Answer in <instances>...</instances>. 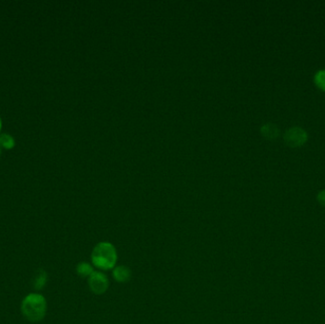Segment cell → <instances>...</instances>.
I'll return each instance as SVG.
<instances>
[{"mask_svg":"<svg viewBox=\"0 0 325 324\" xmlns=\"http://www.w3.org/2000/svg\"><path fill=\"white\" fill-rule=\"evenodd\" d=\"M118 255L114 245L108 242L97 243L92 252V264L100 270H110L116 266Z\"/></svg>","mask_w":325,"mask_h":324,"instance_id":"cell-1","label":"cell"},{"mask_svg":"<svg viewBox=\"0 0 325 324\" xmlns=\"http://www.w3.org/2000/svg\"><path fill=\"white\" fill-rule=\"evenodd\" d=\"M47 311V302L42 295H28L21 304V312L31 323H37L43 320Z\"/></svg>","mask_w":325,"mask_h":324,"instance_id":"cell-2","label":"cell"},{"mask_svg":"<svg viewBox=\"0 0 325 324\" xmlns=\"http://www.w3.org/2000/svg\"><path fill=\"white\" fill-rule=\"evenodd\" d=\"M89 286L93 294H104L110 287V281L105 274L94 271L89 278Z\"/></svg>","mask_w":325,"mask_h":324,"instance_id":"cell-3","label":"cell"},{"mask_svg":"<svg viewBox=\"0 0 325 324\" xmlns=\"http://www.w3.org/2000/svg\"><path fill=\"white\" fill-rule=\"evenodd\" d=\"M285 141L290 147H301L307 141V133L302 128H291L285 132Z\"/></svg>","mask_w":325,"mask_h":324,"instance_id":"cell-4","label":"cell"},{"mask_svg":"<svg viewBox=\"0 0 325 324\" xmlns=\"http://www.w3.org/2000/svg\"><path fill=\"white\" fill-rule=\"evenodd\" d=\"M112 276L118 283H128L132 279V270L126 265H118L113 268Z\"/></svg>","mask_w":325,"mask_h":324,"instance_id":"cell-5","label":"cell"},{"mask_svg":"<svg viewBox=\"0 0 325 324\" xmlns=\"http://www.w3.org/2000/svg\"><path fill=\"white\" fill-rule=\"evenodd\" d=\"M76 272L81 278H90V276L94 272V270L93 267L89 263L81 262L76 266Z\"/></svg>","mask_w":325,"mask_h":324,"instance_id":"cell-6","label":"cell"},{"mask_svg":"<svg viewBox=\"0 0 325 324\" xmlns=\"http://www.w3.org/2000/svg\"><path fill=\"white\" fill-rule=\"evenodd\" d=\"M262 133L264 137L269 139H275L279 135V129L274 124H266L262 128Z\"/></svg>","mask_w":325,"mask_h":324,"instance_id":"cell-7","label":"cell"},{"mask_svg":"<svg viewBox=\"0 0 325 324\" xmlns=\"http://www.w3.org/2000/svg\"><path fill=\"white\" fill-rule=\"evenodd\" d=\"M15 141L13 137L8 133H1L0 134V146L6 150H10L14 147Z\"/></svg>","mask_w":325,"mask_h":324,"instance_id":"cell-8","label":"cell"},{"mask_svg":"<svg viewBox=\"0 0 325 324\" xmlns=\"http://www.w3.org/2000/svg\"><path fill=\"white\" fill-rule=\"evenodd\" d=\"M315 83L319 88L325 91V70L319 71L316 73Z\"/></svg>","mask_w":325,"mask_h":324,"instance_id":"cell-9","label":"cell"},{"mask_svg":"<svg viewBox=\"0 0 325 324\" xmlns=\"http://www.w3.org/2000/svg\"><path fill=\"white\" fill-rule=\"evenodd\" d=\"M46 282H47V274L44 271H41L37 278L35 279L34 286L36 289H41L46 284Z\"/></svg>","mask_w":325,"mask_h":324,"instance_id":"cell-10","label":"cell"},{"mask_svg":"<svg viewBox=\"0 0 325 324\" xmlns=\"http://www.w3.org/2000/svg\"><path fill=\"white\" fill-rule=\"evenodd\" d=\"M318 201L321 204L325 206V190H323L318 194Z\"/></svg>","mask_w":325,"mask_h":324,"instance_id":"cell-11","label":"cell"},{"mask_svg":"<svg viewBox=\"0 0 325 324\" xmlns=\"http://www.w3.org/2000/svg\"><path fill=\"white\" fill-rule=\"evenodd\" d=\"M1 127H2V121H1V118H0V131H1Z\"/></svg>","mask_w":325,"mask_h":324,"instance_id":"cell-12","label":"cell"},{"mask_svg":"<svg viewBox=\"0 0 325 324\" xmlns=\"http://www.w3.org/2000/svg\"><path fill=\"white\" fill-rule=\"evenodd\" d=\"M0 154H1V149H0Z\"/></svg>","mask_w":325,"mask_h":324,"instance_id":"cell-13","label":"cell"}]
</instances>
